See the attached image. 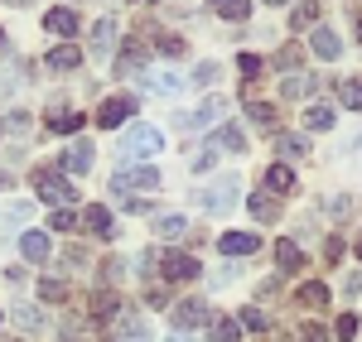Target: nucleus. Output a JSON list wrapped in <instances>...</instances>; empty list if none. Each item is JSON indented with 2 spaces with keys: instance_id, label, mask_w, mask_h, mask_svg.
I'll return each instance as SVG.
<instances>
[{
  "instance_id": "a19ab883",
  "label": "nucleus",
  "mask_w": 362,
  "mask_h": 342,
  "mask_svg": "<svg viewBox=\"0 0 362 342\" xmlns=\"http://www.w3.org/2000/svg\"><path fill=\"white\" fill-rule=\"evenodd\" d=\"M237 68H242V73H247L251 83H256V78H261V58H256V54H242V63H237Z\"/></svg>"
},
{
  "instance_id": "423d86ee",
  "label": "nucleus",
  "mask_w": 362,
  "mask_h": 342,
  "mask_svg": "<svg viewBox=\"0 0 362 342\" xmlns=\"http://www.w3.org/2000/svg\"><path fill=\"white\" fill-rule=\"evenodd\" d=\"M223 111H227L223 97H208L198 111H184V116H179V126H189V130H194V126H218V121H223Z\"/></svg>"
},
{
  "instance_id": "79ce46f5",
  "label": "nucleus",
  "mask_w": 362,
  "mask_h": 342,
  "mask_svg": "<svg viewBox=\"0 0 362 342\" xmlns=\"http://www.w3.org/2000/svg\"><path fill=\"white\" fill-rule=\"evenodd\" d=\"M300 342H329V333H324L319 323H305V328H300Z\"/></svg>"
},
{
  "instance_id": "09e8293b",
  "label": "nucleus",
  "mask_w": 362,
  "mask_h": 342,
  "mask_svg": "<svg viewBox=\"0 0 362 342\" xmlns=\"http://www.w3.org/2000/svg\"><path fill=\"white\" fill-rule=\"evenodd\" d=\"M169 342H194V338H169Z\"/></svg>"
},
{
  "instance_id": "de8ad7c7",
  "label": "nucleus",
  "mask_w": 362,
  "mask_h": 342,
  "mask_svg": "<svg viewBox=\"0 0 362 342\" xmlns=\"http://www.w3.org/2000/svg\"><path fill=\"white\" fill-rule=\"evenodd\" d=\"M63 260H68V265H87V251H83V246H68Z\"/></svg>"
},
{
  "instance_id": "ea45409f",
  "label": "nucleus",
  "mask_w": 362,
  "mask_h": 342,
  "mask_svg": "<svg viewBox=\"0 0 362 342\" xmlns=\"http://www.w3.org/2000/svg\"><path fill=\"white\" fill-rule=\"evenodd\" d=\"M121 342H150L145 323H140V318H126V338H121Z\"/></svg>"
},
{
  "instance_id": "c9c22d12",
  "label": "nucleus",
  "mask_w": 362,
  "mask_h": 342,
  "mask_svg": "<svg viewBox=\"0 0 362 342\" xmlns=\"http://www.w3.org/2000/svg\"><path fill=\"white\" fill-rule=\"evenodd\" d=\"M358 328H362V323H358V314H343V318H338V328H334V333H338L343 342H353V338H358Z\"/></svg>"
},
{
  "instance_id": "f257e3e1",
  "label": "nucleus",
  "mask_w": 362,
  "mask_h": 342,
  "mask_svg": "<svg viewBox=\"0 0 362 342\" xmlns=\"http://www.w3.org/2000/svg\"><path fill=\"white\" fill-rule=\"evenodd\" d=\"M160 149H165V130L160 126H131L121 135V145H116V159H121V169H136L140 159H150Z\"/></svg>"
},
{
  "instance_id": "4be33fe9",
  "label": "nucleus",
  "mask_w": 362,
  "mask_h": 342,
  "mask_svg": "<svg viewBox=\"0 0 362 342\" xmlns=\"http://www.w3.org/2000/svg\"><path fill=\"white\" fill-rule=\"evenodd\" d=\"M155 231H160V241H184V236H189V222H184L179 212H169V217L155 222Z\"/></svg>"
},
{
  "instance_id": "7c9ffc66",
  "label": "nucleus",
  "mask_w": 362,
  "mask_h": 342,
  "mask_svg": "<svg viewBox=\"0 0 362 342\" xmlns=\"http://www.w3.org/2000/svg\"><path fill=\"white\" fill-rule=\"evenodd\" d=\"M251 121H256L261 130H276V106H271V102H251Z\"/></svg>"
},
{
  "instance_id": "473e14b6",
  "label": "nucleus",
  "mask_w": 362,
  "mask_h": 342,
  "mask_svg": "<svg viewBox=\"0 0 362 342\" xmlns=\"http://www.w3.org/2000/svg\"><path fill=\"white\" fill-rule=\"evenodd\" d=\"M276 149H280V154H285V159H300V154H305L309 145L300 140V135H276Z\"/></svg>"
},
{
  "instance_id": "f8f14e48",
  "label": "nucleus",
  "mask_w": 362,
  "mask_h": 342,
  "mask_svg": "<svg viewBox=\"0 0 362 342\" xmlns=\"http://www.w3.org/2000/svg\"><path fill=\"white\" fill-rule=\"evenodd\" d=\"M160 275H165V280H194V275H198V260L184 256V251H174V256L160 260Z\"/></svg>"
},
{
  "instance_id": "72a5a7b5",
  "label": "nucleus",
  "mask_w": 362,
  "mask_h": 342,
  "mask_svg": "<svg viewBox=\"0 0 362 342\" xmlns=\"http://www.w3.org/2000/svg\"><path fill=\"white\" fill-rule=\"evenodd\" d=\"M155 44H160V54H169V58H184V49H189V44H184L179 34H160Z\"/></svg>"
},
{
  "instance_id": "7ed1b4c3",
  "label": "nucleus",
  "mask_w": 362,
  "mask_h": 342,
  "mask_svg": "<svg viewBox=\"0 0 362 342\" xmlns=\"http://www.w3.org/2000/svg\"><path fill=\"white\" fill-rule=\"evenodd\" d=\"M112 188H116V198H121V193H160V169H150V164H136V169H116Z\"/></svg>"
},
{
  "instance_id": "f3484780",
  "label": "nucleus",
  "mask_w": 362,
  "mask_h": 342,
  "mask_svg": "<svg viewBox=\"0 0 362 342\" xmlns=\"http://www.w3.org/2000/svg\"><path fill=\"white\" fill-rule=\"evenodd\" d=\"M208 338H213V342H242V328H237V318L213 314V318H208Z\"/></svg>"
},
{
  "instance_id": "5701e85b",
  "label": "nucleus",
  "mask_w": 362,
  "mask_h": 342,
  "mask_svg": "<svg viewBox=\"0 0 362 342\" xmlns=\"http://www.w3.org/2000/svg\"><path fill=\"white\" fill-rule=\"evenodd\" d=\"M276 260H280V270H285V275H295V270L305 265V256H300V246H295V241H276Z\"/></svg>"
},
{
  "instance_id": "cd10ccee",
  "label": "nucleus",
  "mask_w": 362,
  "mask_h": 342,
  "mask_svg": "<svg viewBox=\"0 0 362 342\" xmlns=\"http://www.w3.org/2000/svg\"><path fill=\"white\" fill-rule=\"evenodd\" d=\"M208 5H213L223 20H247L251 15V0H208Z\"/></svg>"
},
{
  "instance_id": "aec40b11",
  "label": "nucleus",
  "mask_w": 362,
  "mask_h": 342,
  "mask_svg": "<svg viewBox=\"0 0 362 342\" xmlns=\"http://www.w3.org/2000/svg\"><path fill=\"white\" fill-rule=\"evenodd\" d=\"M266 188H271V193H295V173H290V164H271V169H266Z\"/></svg>"
},
{
  "instance_id": "a18cd8bd",
  "label": "nucleus",
  "mask_w": 362,
  "mask_h": 342,
  "mask_svg": "<svg viewBox=\"0 0 362 342\" xmlns=\"http://www.w3.org/2000/svg\"><path fill=\"white\" fill-rule=\"evenodd\" d=\"M194 83H203V87H208V83H218V63H203V68L194 73Z\"/></svg>"
},
{
  "instance_id": "412c9836",
  "label": "nucleus",
  "mask_w": 362,
  "mask_h": 342,
  "mask_svg": "<svg viewBox=\"0 0 362 342\" xmlns=\"http://www.w3.org/2000/svg\"><path fill=\"white\" fill-rule=\"evenodd\" d=\"M140 68H145V44L131 39V44H126V54L116 58V73H140Z\"/></svg>"
},
{
  "instance_id": "8fccbe9b",
  "label": "nucleus",
  "mask_w": 362,
  "mask_h": 342,
  "mask_svg": "<svg viewBox=\"0 0 362 342\" xmlns=\"http://www.w3.org/2000/svg\"><path fill=\"white\" fill-rule=\"evenodd\" d=\"M266 5H285V0H266Z\"/></svg>"
},
{
  "instance_id": "1a4fd4ad",
  "label": "nucleus",
  "mask_w": 362,
  "mask_h": 342,
  "mask_svg": "<svg viewBox=\"0 0 362 342\" xmlns=\"http://www.w3.org/2000/svg\"><path fill=\"white\" fill-rule=\"evenodd\" d=\"M20 251H25L29 265H44V260L54 256V241H49L44 231H25V236H20Z\"/></svg>"
},
{
  "instance_id": "ddd939ff",
  "label": "nucleus",
  "mask_w": 362,
  "mask_h": 342,
  "mask_svg": "<svg viewBox=\"0 0 362 342\" xmlns=\"http://www.w3.org/2000/svg\"><path fill=\"white\" fill-rule=\"evenodd\" d=\"M44 68H49V73H73V68H83V49L63 44V49H54V54L44 58Z\"/></svg>"
},
{
  "instance_id": "9b49d317",
  "label": "nucleus",
  "mask_w": 362,
  "mask_h": 342,
  "mask_svg": "<svg viewBox=\"0 0 362 342\" xmlns=\"http://www.w3.org/2000/svg\"><path fill=\"white\" fill-rule=\"evenodd\" d=\"M92 159H97V149H92L87 140L68 145V149H63V173H87V169H92Z\"/></svg>"
},
{
  "instance_id": "dca6fc26",
  "label": "nucleus",
  "mask_w": 362,
  "mask_h": 342,
  "mask_svg": "<svg viewBox=\"0 0 362 342\" xmlns=\"http://www.w3.org/2000/svg\"><path fill=\"white\" fill-rule=\"evenodd\" d=\"M140 83L150 87V92H160V97H179L184 92V78H174V73H140Z\"/></svg>"
},
{
  "instance_id": "4c0bfd02",
  "label": "nucleus",
  "mask_w": 362,
  "mask_h": 342,
  "mask_svg": "<svg viewBox=\"0 0 362 342\" xmlns=\"http://www.w3.org/2000/svg\"><path fill=\"white\" fill-rule=\"evenodd\" d=\"M309 87H314V83H309L305 73H295V78H285V87H280V92H285V97H305Z\"/></svg>"
},
{
  "instance_id": "f03ea898",
  "label": "nucleus",
  "mask_w": 362,
  "mask_h": 342,
  "mask_svg": "<svg viewBox=\"0 0 362 342\" xmlns=\"http://www.w3.org/2000/svg\"><path fill=\"white\" fill-rule=\"evenodd\" d=\"M237 193H242V178H237V173H223V178L194 188V202L203 212H227V207H237Z\"/></svg>"
},
{
  "instance_id": "2eb2a0df",
  "label": "nucleus",
  "mask_w": 362,
  "mask_h": 342,
  "mask_svg": "<svg viewBox=\"0 0 362 342\" xmlns=\"http://www.w3.org/2000/svg\"><path fill=\"white\" fill-rule=\"evenodd\" d=\"M112 49H116V20L107 15V20H97V25H92V54L107 58Z\"/></svg>"
},
{
  "instance_id": "c756f323",
  "label": "nucleus",
  "mask_w": 362,
  "mask_h": 342,
  "mask_svg": "<svg viewBox=\"0 0 362 342\" xmlns=\"http://www.w3.org/2000/svg\"><path fill=\"white\" fill-rule=\"evenodd\" d=\"M305 126H309V130H329V126H334V106H309Z\"/></svg>"
},
{
  "instance_id": "f704fd0d",
  "label": "nucleus",
  "mask_w": 362,
  "mask_h": 342,
  "mask_svg": "<svg viewBox=\"0 0 362 342\" xmlns=\"http://www.w3.org/2000/svg\"><path fill=\"white\" fill-rule=\"evenodd\" d=\"M34 217V202H5V222H29Z\"/></svg>"
},
{
  "instance_id": "39448f33",
  "label": "nucleus",
  "mask_w": 362,
  "mask_h": 342,
  "mask_svg": "<svg viewBox=\"0 0 362 342\" xmlns=\"http://www.w3.org/2000/svg\"><path fill=\"white\" fill-rule=\"evenodd\" d=\"M131 116H136V97H126V92H121V97H107V102L97 106V126L116 130V126H121V121H131Z\"/></svg>"
},
{
  "instance_id": "a211bd4d",
  "label": "nucleus",
  "mask_w": 362,
  "mask_h": 342,
  "mask_svg": "<svg viewBox=\"0 0 362 342\" xmlns=\"http://www.w3.org/2000/svg\"><path fill=\"white\" fill-rule=\"evenodd\" d=\"M247 207H251L256 222H276V217H280V198H276V193H251Z\"/></svg>"
},
{
  "instance_id": "c85d7f7f",
  "label": "nucleus",
  "mask_w": 362,
  "mask_h": 342,
  "mask_svg": "<svg viewBox=\"0 0 362 342\" xmlns=\"http://www.w3.org/2000/svg\"><path fill=\"white\" fill-rule=\"evenodd\" d=\"M15 323H20L25 333H44V314H39L34 304H20V309H15Z\"/></svg>"
},
{
  "instance_id": "6e6552de",
  "label": "nucleus",
  "mask_w": 362,
  "mask_h": 342,
  "mask_svg": "<svg viewBox=\"0 0 362 342\" xmlns=\"http://www.w3.org/2000/svg\"><path fill=\"white\" fill-rule=\"evenodd\" d=\"M218 251L223 256H256L261 251V236L256 231H227L223 241H218Z\"/></svg>"
},
{
  "instance_id": "9d476101",
  "label": "nucleus",
  "mask_w": 362,
  "mask_h": 342,
  "mask_svg": "<svg viewBox=\"0 0 362 342\" xmlns=\"http://www.w3.org/2000/svg\"><path fill=\"white\" fill-rule=\"evenodd\" d=\"M203 149H213V154L232 149V154H237V149H247V135H242V126H218V130H213V140L203 145Z\"/></svg>"
},
{
  "instance_id": "49530a36",
  "label": "nucleus",
  "mask_w": 362,
  "mask_h": 342,
  "mask_svg": "<svg viewBox=\"0 0 362 342\" xmlns=\"http://www.w3.org/2000/svg\"><path fill=\"white\" fill-rule=\"evenodd\" d=\"M54 227L58 231H73V212H68V207H58V212H54Z\"/></svg>"
},
{
  "instance_id": "20e7f679",
  "label": "nucleus",
  "mask_w": 362,
  "mask_h": 342,
  "mask_svg": "<svg viewBox=\"0 0 362 342\" xmlns=\"http://www.w3.org/2000/svg\"><path fill=\"white\" fill-rule=\"evenodd\" d=\"M34 188H39V198H44V202H58V207H68V202L78 198V188H73L63 173H54V169L34 173Z\"/></svg>"
},
{
  "instance_id": "c03bdc74",
  "label": "nucleus",
  "mask_w": 362,
  "mask_h": 342,
  "mask_svg": "<svg viewBox=\"0 0 362 342\" xmlns=\"http://www.w3.org/2000/svg\"><path fill=\"white\" fill-rule=\"evenodd\" d=\"M242 323H247V328H256V333H261V328H266V314H261V309H242Z\"/></svg>"
},
{
  "instance_id": "37998d69",
  "label": "nucleus",
  "mask_w": 362,
  "mask_h": 342,
  "mask_svg": "<svg viewBox=\"0 0 362 342\" xmlns=\"http://www.w3.org/2000/svg\"><path fill=\"white\" fill-rule=\"evenodd\" d=\"M276 63H280V68H300V49H295V44H285Z\"/></svg>"
},
{
  "instance_id": "0eeeda50",
  "label": "nucleus",
  "mask_w": 362,
  "mask_h": 342,
  "mask_svg": "<svg viewBox=\"0 0 362 342\" xmlns=\"http://www.w3.org/2000/svg\"><path fill=\"white\" fill-rule=\"evenodd\" d=\"M169 318H174V328H198V323H208V304H198V299H179L174 309H169Z\"/></svg>"
},
{
  "instance_id": "4468645a",
  "label": "nucleus",
  "mask_w": 362,
  "mask_h": 342,
  "mask_svg": "<svg viewBox=\"0 0 362 342\" xmlns=\"http://www.w3.org/2000/svg\"><path fill=\"white\" fill-rule=\"evenodd\" d=\"M83 222L92 236H116V222H112V212L102 207V202H92V207H83Z\"/></svg>"
},
{
  "instance_id": "2f4dec72",
  "label": "nucleus",
  "mask_w": 362,
  "mask_h": 342,
  "mask_svg": "<svg viewBox=\"0 0 362 342\" xmlns=\"http://www.w3.org/2000/svg\"><path fill=\"white\" fill-rule=\"evenodd\" d=\"M314 20H319V5H314V0H305V5H295V15H290V25H295V29H309Z\"/></svg>"
},
{
  "instance_id": "58836bf2",
  "label": "nucleus",
  "mask_w": 362,
  "mask_h": 342,
  "mask_svg": "<svg viewBox=\"0 0 362 342\" xmlns=\"http://www.w3.org/2000/svg\"><path fill=\"white\" fill-rule=\"evenodd\" d=\"M39 294H44L49 304H58V299H68V285H63V280H44V285H39Z\"/></svg>"
},
{
  "instance_id": "b1692460",
  "label": "nucleus",
  "mask_w": 362,
  "mask_h": 342,
  "mask_svg": "<svg viewBox=\"0 0 362 342\" xmlns=\"http://www.w3.org/2000/svg\"><path fill=\"white\" fill-rule=\"evenodd\" d=\"M44 25L54 29V34H78V15L58 5V10H49V15H44Z\"/></svg>"
},
{
  "instance_id": "6ab92c4d",
  "label": "nucleus",
  "mask_w": 362,
  "mask_h": 342,
  "mask_svg": "<svg viewBox=\"0 0 362 342\" xmlns=\"http://www.w3.org/2000/svg\"><path fill=\"white\" fill-rule=\"evenodd\" d=\"M309 44H314V54H319V58H338V54H343V39H338L334 29H324V25L314 29V39H309Z\"/></svg>"
},
{
  "instance_id": "3c124183",
  "label": "nucleus",
  "mask_w": 362,
  "mask_h": 342,
  "mask_svg": "<svg viewBox=\"0 0 362 342\" xmlns=\"http://www.w3.org/2000/svg\"><path fill=\"white\" fill-rule=\"evenodd\" d=\"M358 260H362V241H358Z\"/></svg>"
},
{
  "instance_id": "393cba45",
  "label": "nucleus",
  "mask_w": 362,
  "mask_h": 342,
  "mask_svg": "<svg viewBox=\"0 0 362 342\" xmlns=\"http://www.w3.org/2000/svg\"><path fill=\"white\" fill-rule=\"evenodd\" d=\"M44 126H49L54 135H73V130L83 126V111H54L49 121H44Z\"/></svg>"
},
{
  "instance_id": "a878e982",
  "label": "nucleus",
  "mask_w": 362,
  "mask_h": 342,
  "mask_svg": "<svg viewBox=\"0 0 362 342\" xmlns=\"http://www.w3.org/2000/svg\"><path fill=\"white\" fill-rule=\"evenodd\" d=\"M295 304H305V309H324V304H329V289L319 285V280H314V285H300Z\"/></svg>"
},
{
  "instance_id": "e433bc0d",
  "label": "nucleus",
  "mask_w": 362,
  "mask_h": 342,
  "mask_svg": "<svg viewBox=\"0 0 362 342\" xmlns=\"http://www.w3.org/2000/svg\"><path fill=\"white\" fill-rule=\"evenodd\" d=\"M121 275H126V260H121V256L102 260V280H107V285H116V280H121Z\"/></svg>"
},
{
  "instance_id": "bb28decb",
  "label": "nucleus",
  "mask_w": 362,
  "mask_h": 342,
  "mask_svg": "<svg viewBox=\"0 0 362 342\" xmlns=\"http://www.w3.org/2000/svg\"><path fill=\"white\" fill-rule=\"evenodd\" d=\"M338 102H343L348 111H362V83L358 78H343V83H338Z\"/></svg>"
}]
</instances>
